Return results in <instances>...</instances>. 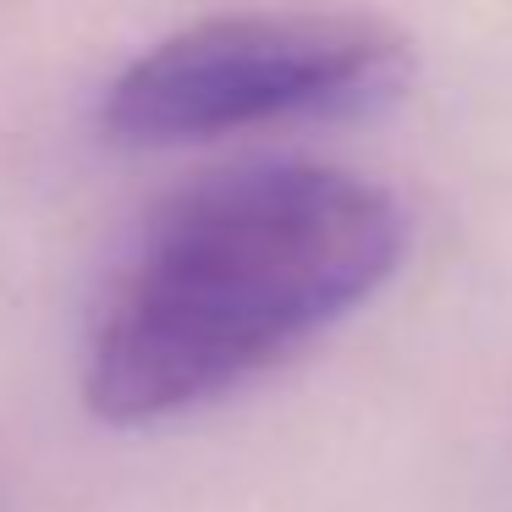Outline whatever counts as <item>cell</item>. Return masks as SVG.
Instances as JSON below:
<instances>
[{
    "mask_svg": "<svg viewBox=\"0 0 512 512\" xmlns=\"http://www.w3.org/2000/svg\"><path fill=\"white\" fill-rule=\"evenodd\" d=\"M408 254V215L380 182L309 160L188 182L122 259L89 347L100 424L193 413L364 309Z\"/></svg>",
    "mask_w": 512,
    "mask_h": 512,
    "instance_id": "6da1fadb",
    "label": "cell"
},
{
    "mask_svg": "<svg viewBox=\"0 0 512 512\" xmlns=\"http://www.w3.org/2000/svg\"><path fill=\"white\" fill-rule=\"evenodd\" d=\"M413 72L402 28L364 12H221L166 34L105 89L116 144L171 149L391 100Z\"/></svg>",
    "mask_w": 512,
    "mask_h": 512,
    "instance_id": "7a4b0ae2",
    "label": "cell"
}]
</instances>
